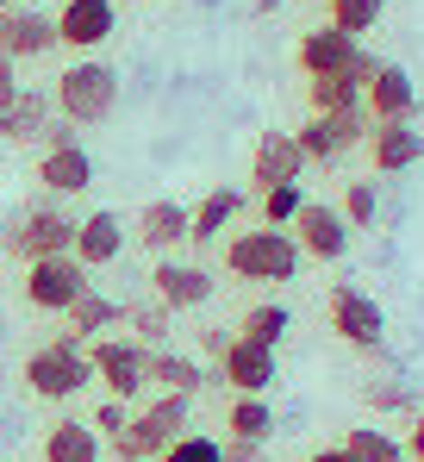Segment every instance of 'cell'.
<instances>
[{"label":"cell","instance_id":"cell-40","mask_svg":"<svg viewBox=\"0 0 424 462\" xmlns=\"http://www.w3.org/2000/svg\"><path fill=\"white\" fill-rule=\"evenodd\" d=\"M225 462H269V450H263V444H237V438H231V444H225Z\"/></svg>","mask_w":424,"mask_h":462},{"label":"cell","instance_id":"cell-12","mask_svg":"<svg viewBox=\"0 0 424 462\" xmlns=\"http://www.w3.org/2000/svg\"><path fill=\"white\" fill-rule=\"evenodd\" d=\"M150 288H156V300L169 312H194V307H207L212 300V269L207 263H181V256H162L156 263V275H150Z\"/></svg>","mask_w":424,"mask_h":462},{"label":"cell","instance_id":"cell-46","mask_svg":"<svg viewBox=\"0 0 424 462\" xmlns=\"http://www.w3.org/2000/svg\"><path fill=\"white\" fill-rule=\"evenodd\" d=\"M400 462H412V457H400Z\"/></svg>","mask_w":424,"mask_h":462},{"label":"cell","instance_id":"cell-7","mask_svg":"<svg viewBox=\"0 0 424 462\" xmlns=\"http://www.w3.org/2000/svg\"><path fill=\"white\" fill-rule=\"evenodd\" d=\"M94 282H88V263L81 256H38V263H25V307L32 312H69L81 294H88Z\"/></svg>","mask_w":424,"mask_h":462},{"label":"cell","instance_id":"cell-14","mask_svg":"<svg viewBox=\"0 0 424 462\" xmlns=\"http://www.w3.org/2000/svg\"><path fill=\"white\" fill-rule=\"evenodd\" d=\"M368 162H374L381 175H400V169L424 162V132L412 119H374V125H368Z\"/></svg>","mask_w":424,"mask_h":462},{"label":"cell","instance_id":"cell-6","mask_svg":"<svg viewBox=\"0 0 424 462\" xmlns=\"http://www.w3.org/2000/svg\"><path fill=\"white\" fill-rule=\"evenodd\" d=\"M88 363H94V382L106 387L113 400L138 406V393L150 387V344H138V337H94Z\"/></svg>","mask_w":424,"mask_h":462},{"label":"cell","instance_id":"cell-39","mask_svg":"<svg viewBox=\"0 0 424 462\" xmlns=\"http://www.w3.org/2000/svg\"><path fill=\"white\" fill-rule=\"evenodd\" d=\"M374 69H381V57L362 44V51H355V63H350V81H355V88H368V81H374Z\"/></svg>","mask_w":424,"mask_h":462},{"label":"cell","instance_id":"cell-15","mask_svg":"<svg viewBox=\"0 0 424 462\" xmlns=\"http://www.w3.org/2000/svg\"><path fill=\"white\" fill-rule=\"evenodd\" d=\"M113 25H119V13H113V0H63V13H57V38L69 44V51H100L106 38H113Z\"/></svg>","mask_w":424,"mask_h":462},{"label":"cell","instance_id":"cell-43","mask_svg":"<svg viewBox=\"0 0 424 462\" xmlns=\"http://www.w3.org/2000/svg\"><path fill=\"white\" fill-rule=\"evenodd\" d=\"M13 88H19V76H13V57H0V100H6Z\"/></svg>","mask_w":424,"mask_h":462},{"label":"cell","instance_id":"cell-33","mask_svg":"<svg viewBox=\"0 0 424 462\" xmlns=\"http://www.w3.org/2000/svg\"><path fill=\"white\" fill-rule=\"evenodd\" d=\"M344 219H350V231H368L374 219H381V188L374 181H350L344 188V207H337Z\"/></svg>","mask_w":424,"mask_h":462},{"label":"cell","instance_id":"cell-10","mask_svg":"<svg viewBox=\"0 0 424 462\" xmlns=\"http://www.w3.org/2000/svg\"><path fill=\"white\" fill-rule=\"evenodd\" d=\"M218 382H231V393H269V387L281 382V356L269 344L231 337L225 356H218Z\"/></svg>","mask_w":424,"mask_h":462},{"label":"cell","instance_id":"cell-37","mask_svg":"<svg viewBox=\"0 0 424 462\" xmlns=\"http://www.w3.org/2000/svg\"><path fill=\"white\" fill-rule=\"evenodd\" d=\"M125 425H132V400H113V393H106V400L94 406V431H113V438H119Z\"/></svg>","mask_w":424,"mask_h":462},{"label":"cell","instance_id":"cell-22","mask_svg":"<svg viewBox=\"0 0 424 462\" xmlns=\"http://www.w3.org/2000/svg\"><path fill=\"white\" fill-rule=\"evenodd\" d=\"M188 219L194 213L181 200H150V207H138V244L156 250V256H175L188 244Z\"/></svg>","mask_w":424,"mask_h":462},{"label":"cell","instance_id":"cell-38","mask_svg":"<svg viewBox=\"0 0 424 462\" xmlns=\"http://www.w3.org/2000/svg\"><path fill=\"white\" fill-rule=\"evenodd\" d=\"M75 132H81V125H69V119H51V125L38 132V151H63V144H81Z\"/></svg>","mask_w":424,"mask_h":462},{"label":"cell","instance_id":"cell-44","mask_svg":"<svg viewBox=\"0 0 424 462\" xmlns=\"http://www.w3.org/2000/svg\"><path fill=\"white\" fill-rule=\"evenodd\" d=\"M312 462H355V457H350V450H344V444H325V450H318V457H312Z\"/></svg>","mask_w":424,"mask_h":462},{"label":"cell","instance_id":"cell-31","mask_svg":"<svg viewBox=\"0 0 424 462\" xmlns=\"http://www.w3.org/2000/svg\"><path fill=\"white\" fill-rule=\"evenodd\" d=\"M325 6H331V19H325V25H337V32H350V38L374 32V25H381V13H387V0H325Z\"/></svg>","mask_w":424,"mask_h":462},{"label":"cell","instance_id":"cell-1","mask_svg":"<svg viewBox=\"0 0 424 462\" xmlns=\"http://www.w3.org/2000/svg\"><path fill=\"white\" fill-rule=\"evenodd\" d=\"M300 263H306V250L293 244V231H287V226L231 231V237H225V269H231L237 282L281 288V282H293V275H300Z\"/></svg>","mask_w":424,"mask_h":462},{"label":"cell","instance_id":"cell-27","mask_svg":"<svg viewBox=\"0 0 424 462\" xmlns=\"http://www.w3.org/2000/svg\"><path fill=\"white\" fill-rule=\"evenodd\" d=\"M119 325H132V337L150 344V350H169V331H175V312L162 307V300H132V307H119Z\"/></svg>","mask_w":424,"mask_h":462},{"label":"cell","instance_id":"cell-41","mask_svg":"<svg viewBox=\"0 0 424 462\" xmlns=\"http://www.w3.org/2000/svg\"><path fill=\"white\" fill-rule=\"evenodd\" d=\"M406 457H412V462H424V406L412 412V431H406Z\"/></svg>","mask_w":424,"mask_h":462},{"label":"cell","instance_id":"cell-16","mask_svg":"<svg viewBox=\"0 0 424 462\" xmlns=\"http://www.w3.org/2000/svg\"><path fill=\"white\" fill-rule=\"evenodd\" d=\"M57 119V100L51 94H38V88H13L6 100H0V138L6 144H38V132Z\"/></svg>","mask_w":424,"mask_h":462},{"label":"cell","instance_id":"cell-18","mask_svg":"<svg viewBox=\"0 0 424 462\" xmlns=\"http://www.w3.org/2000/svg\"><path fill=\"white\" fill-rule=\"evenodd\" d=\"M38 188L69 200V194H88L94 188V156L88 144H63V151H38Z\"/></svg>","mask_w":424,"mask_h":462},{"label":"cell","instance_id":"cell-34","mask_svg":"<svg viewBox=\"0 0 424 462\" xmlns=\"http://www.w3.org/2000/svg\"><path fill=\"white\" fill-rule=\"evenodd\" d=\"M300 207H306V188H300V181L269 188V194H263V226H293V219H300Z\"/></svg>","mask_w":424,"mask_h":462},{"label":"cell","instance_id":"cell-4","mask_svg":"<svg viewBox=\"0 0 424 462\" xmlns=\"http://www.w3.org/2000/svg\"><path fill=\"white\" fill-rule=\"evenodd\" d=\"M57 119H69V125H100V119H113V106H119V69L113 63H100V57H81L69 63L63 76H57Z\"/></svg>","mask_w":424,"mask_h":462},{"label":"cell","instance_id":"cell-30","mask_svg":"<svg viewBox=\"0 0 424 462\" xmlns=\"http://www.w3.org/2000/svg\"><path fill=\"white\" fill-rule=\"evenodd\" d=\"M113 325H119V307H113L106 294H94V288H88V294L69 307V331L81 337V344H88L94 331H113Z\"/></svg>","mask_w":424,"mask_h":462},{"label":"cell","instance_id":"cell-8","mask_svg":"<svg viewBox=\"0 0 424 462\" xmlns=\"http://www.w3.org/2000/svg\"><path fill=\"white\" fill-rule=\"evenodd\" d=\"M368 106H355V113H312L300 132H293V144L306 162H337V156H350L355 144H368Z\"/></svg>","mask_w":424,"mask_h":462},{"label":"cell","instance_id":"cell-36","mask_svg":"<svg viewBox=\"0 0 424 462\" xmlns=\"http://www.w3.org/2000/svg\"><path fill=\"white\" fill-rule=\"evenodd\" d=\"M368 406L374 412H412V387L406 382H368Z\"/></svg>","mask_w":424,"mask_h":462},{"label":"cell","instance_id":"cell-3","mask_svg":"<svg viewBox=\"0 0 424 462\" xmlns=\"http://www.w3.org/2000/svg\"><path fill=\"white\" fill-rule=\"evenodd\" d=\"M188 412H194V393H156L150 406L132 412V425L113 438V457L119 462H156L188 431Z\"/></svg>","mask_w":424,"mask_h":462},{"label":"cell","instance_id":"cell-23","mask_svg":"<svg viewBox=\"0 0 424 462\" xmlns=\"http://www.w3.org/2000/svg\"><path fill=\"white\" fill-rule=\"evenodd\" d=\"M237 213H244V194L237 188H212L207 200L194 207V219H188V244H218L225 231L237 226Z\"/></svg>","mask_w":424,"mask_h":462},{"label":"cell","instance_id":"cell-11","mask_svg":"<svg viewBox=\"0 0 424 462\" xmlns=\"http://www.w3.org/2000/svg\"><path fill=\"white\" fill-rule=\"evenodd\" d=\"M63 38H57V13H38V6H6L0 13V57H51Z\"/></svg>","mask_w":424,"mask_h":462},{"label":"cell","instance_id":"cell-17","mask_svg":"<svg viewBox=\"0 0 424 462\" xmlns=\"http://www.w3.org/2000/svg\"><path fill=\"white\" fill-rule=\"evenodd\" d=\"M300 175H306V156L293 144V132H263V138H256V156H250L256 194H269V188H281V181H300Z\"/></svg>","mask_w":424,"mask_h":462},{"label":"cell","instance_id":"cell-21","mask_svg":"<svg viewBox=\"0 0 424 462\" xmlns=\"http://www.w3.org/2000/svg\"><path fill=\"white\" fill-rule=\"evenodd\" d=\"M362 106H368V119H412L419 113V88H412V76L400 63H381L374 81L362 88Z\"/></svg>","mask_w":424,"mask_h":462},{"label":"cell","instance_id":"cell-13","mask_svg":"<svg viewBox=\"0 0 424 462\" xmlns=\"http://www.w3.org/2000/svg\"><path fill=\"white\" fill-rule=\"evenodd\" d=\"M287 231H293V244H300L306 256H318V263H337V256L350 250V219H344L337 207H325V200H306L300 219Z\"/></svg>","mask_w":424,"mask_h":462},{"label":"cell","instance_id":"cell-25","mask_svg":"<svg viewBox=\"0 0 424 462\" xmlns=\"http://www.w3.org/2000/svg\"><path fill=\"white\" fill-rule=\"evenodd\" d=\"M225 431H231L237 444H269V431H275V406H269L263 393H231Z\"/></svg>","mask_w":424,"mask_h":462},{"label":"cell","instance_id":"cell-26","mask_svg":"<svg viewBox=\"0 0 424 462\" xmlns=\"http://www.w3.org/2000/svg\"><path fill=\"white\" fill-rule=\"evenodd\" d=\"M150 382L162 387V393H200L207 369L194 356H181V350H150Z\"/></svg>","mask_w":424,"mask_h":462},{"label":"cell","instance_id":"cell-2","mask_svg":"<svg viewBox=\"0 0 424 462\" xmlns=\"http://www.w3.org/2000/svg\"><path fill=\"white\" fill-rule=\"evenodd\" d=\"M75 213H63V200L57 194H44V200H32V207H19L6 226H0V250L6 256H19V263H38V256H63L75 250Z\"/></svg>","mask_w":424,"mask_h":462},{"label":"cell","instance_id":"cell-20","mask_svg":"<svg viewBox=\"0 0 424 462\" xmlns=\"http://www.w3.org/2000/svg\"><path fill=\"white\" fill-rule=\"evenodd\" d=\"M355 51H362V38L337 32V25H318V32L300 38V69L306 76H350Z\"/></svg>","mask_w":424,"mask_h":462},{"label":"cell","instance_id":"cell-5","mask_svg":"<svg viewBox=\"0 0 424 462\" xmlns=\"http://www.w3.org/2000/svg\"><path fill=\"white\" fill-rule=\"evenodd\" d=\"M88 382H94V363H88V344L75 331H57L51 344H38L25 356V387L38 400H75Z\"/></svg>","mask_w":424,"mask_h":462},{"label":"cell","instance_id":"cell-9","mask_svg":"<svg viewBox=\"0 0 424 462\" xmlns=\"http://www.w3.org/2000/svg\"><path fill=\"white\" fill-rule=\"evenodd\" d=\"M331 331L344 337V344H355V350H381L387 344V312H381V300L374 294H362V288H331Z\"/></svg>","mask_w":424,"mask_h":462},{"label":"cell","instance_id":"cell-42","mask_svg":"<svg viewBox=\"0 0 424 462\" xmlns=\"http://www.w3.org/2000/svg\"><path fill=\"white\" fill-rule=\"evenodd\" d=\"M225 344H231V331H225V325L200 331V350H207V356H225Z\"/></svg>","mask_w":424,"mask_h":462},{"label":"cell","instance_id":"cell-45","mask_svg":"<svg viewBox=\"0 0 424 462\" xmlns=\"http://www.w3.org/2000/svg\"><path fill=\"white\" fill-rule=\"evenodd\" d=\"M6 6H19V0H0V13H6Z\"/></svg>","mask_w":424,"mask_h":462},{"label":"cell","instance_id":"cell-35","mask_svg":"<svg viewBox=\"0 0 424 462\" xmlns=\"http://www.w3.org/2000/svg\"><path fill=\"white\" fill-rule=\"evenodd\" d=\"M156 462H225V444L207 438V431H181V438H175Z\"/></svg>","mask_w":424,"mask_h":462},{"label":"cell","instance_id":"cell-29","mask_svg":"<svg viewBox=\"0 0 424 462\" xmlns=\"http://www.w3.org/2000/svg\"><path fill=\"white\" fill-rule=\"evenodd\" d=\"M344 450H350L355 462H400L406 457V444H400L393 431H381V425H355L350 438H344Z\"/></svg>","mask_w":424,"mask_h":462},{"label":"cell","instance_id":"cell-28","mask_svg":"<svg viewBox=\"0 0 424 462\" xmlns=\"http://www.w3.org/2000/svg\"><path fill=\"white\" fill-rule=\"evenodd\" d=\"M293 331V312L281 300H263V307H250L237 319V337H250V344H269V350H281V337Z\"/></svg>","mask_w":424,"mask_h":462},{"label":"cell","instance_id":"cell-32","mask_svg":"<svg viewBox=\"0 0 424 462\" xmlns=\"http://www.w3.org/2000/svg\"><path fill=\"white\" fill-rule=\"evenodd\" d=\"M362 88L350 76H312V113H355Z\"/></svg>","mask_w":424,"mask_h":462},{"label":"cell","instance_id":"cell-24","mask_svg":"<svg viewBox=\"0 0 424 462\" xmlns=\"http://www.w3.org/2000/svg\"><path fill=\"white\" fill-rule=\"evenodd\" d=\"M44 462H100V431L88 419H57L44 431Z\"/></svg>","mask_w":424,"mask_h":462},{"label":"cell","instance_id":"cell-19","mask_svg":"<svg viewBox=\"0 0 424 462\" xmlns=\"http://www.w3.org/2000/svg\"><path fill=\"white\" fill-rule=\"evenodd\" d=\"M125 237H132L125 219L100 207V213H88V219L75 226V250H69V256H81L88 269H106V263H119V256H125Z\"/></svg>","mask_w":424,"mask_h":462}]
</instances>
